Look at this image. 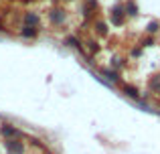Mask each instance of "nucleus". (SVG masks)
Here are the masks:
<instances>
[{
    "label": "nucleus",
    "mask_w": 160,
    "mask_h": 154,
    "mask_svg": "<svg viewBox=\"0 0 160 154\" xmlns=\"http://www.w3.org/2000/svg\"><path fill=\"white\" fill-rule=\"evenodd\" d=\"M4 146H6V150L10 154H24L27 150V146H24V142H20V140H4Z\"/></svg>",
    "instance_id": "7ed1b4c3"
},
{
    "label": "nucleus",
    "mask_w": 160,
    "mask_h": 154,
    "mask_svg": "<svg viewBox=\"0 0 160 154\" xmlns=\"http://www.w3.org/2000/svg\"><path fill=\"white\" fill-rule=\"evenodd\" d=\"M45 154H49V150H47V152H45Z\"/></svg>",
    "instance_id": "f3484780"
},
{
    "label": "nucleus",
    "mask_w": 160,
    "mask_h": 154,
    "mask_svg": "<svg viewBox=\"0 0 160 154\" xmlns=\"http://www.w3.org/2000/svg\"><path fill=\"white\" fill-rule=\"evenodd\" d=\"M122 89H124V93L128 95V97L136 99V102H140V99H142L140 91H138V89H136V87H134V85H124V87H122Z\"/></svg>",
    "instance_id": "0eeeda50"
},
{
    "label": "nucleus",
    "mask_w": 160,
    "mask_h": 154,
    "mask_svg": "<svg viewBox=\"0 0 160 154\" xmlns=\"http://www.w3.org/2000/svg\"><path fill=\"white\" fill-rule=\"evenodd\" d=\"M158 31H160V22H156V20H152V22L148 24V28H146L148 35H154V32H158Z\"/></svg>",
    "instance_id": "f8f14e48"
},
{
    "label": "nucleus",
    "mask_w": 160,
    "mask_h": 154,
    "mask_svg": "<svg viewBox=\"0 0 160 154\" xmlns=\"http://www.w3.org/2000/svg\"><path fill=\"white\" fill-rule=\"evenodd\" d=\"M37 35H39V28L37 27H22L20 28V37H24V39H35Z\"/></svg>",
    "instance_id": "6e6552de"
},
{
    "label": "nucleus",
    "mask_w": 160,
    "mask_h": 154,
    "mask_svg": "<svg viewBox=\"0 0 160 154\" xmlns=\"http://www.w3.org/2000/svg\"><path fill=\"white\" fill-rule=\"evenodd\" d=\"M22 2H31V0H22Z\"/></svg>",
    "instance_id": "dca6fc26"
},
{
    "label": "nucleus",
    "mask_w": 160,
    "mask_h": 154,
    "mask_svg": "<svg viewBox=\"0 0 160 154\" xmlns=\"http://www.w3.org/2000/svg\"><path fill=\"white\" fill-rule=\"evenodd\" d=\"M109 18H112V24H116V27L124 24V18H126L124 6H122V4H116V6L109 10Z\"/></svg>",
    "instance_id": "f03ea898"
},
{
    "label": "nucleus",
    "mask_w": 160,
    "mask_h": 154,
    "mask_svg": "<svg viewBox=\"0 0 160 154\" xmlns=\"http://www.w3.org/2000/svg\"><path fill=\"white\" fill-rule=\"evenodd\" d=\"M95 31H98L99 35H108V28H106L103 22H95Z\"/></svg>",
    "instance_id": "4468645a"
},
{
    "label": "nucleus",
    "mask_w": 160,
    "mask_h": 154,
    "mask_svg": "<svg viewBox=\"0 0 160 154\" xmlns=\"http://www.w3.org/2000/svg\"><path fill=\"white\" fill-rule=\"evenodd\" d=\"M0 136H2L4 140H12V138H14V140H20L24 134L18 130V128H14L12 124H2V126H0Z\"/></svg>",
    "instance_id": "f257e3e1"
},
{
    "label": "nucleus",
    "mask_w": 160,
    "mask_h": 154,
    "mask_svg": "<svg viewBox=\"0 0 160 154\" xmlns=\"http://www.w3.org/2000/svg\"><path fill=\"white\" fill-rule=\"evenodd\" d=\"M148 87H150L152 91H158V89H160V75H156V77L150 79V81H148Z\"/></svg>",
    "instance_id": "9d476101"
},
{
    "label": "nucleus",
    "mask_w": 160,
    "mask_h": 154,
    "mask_svg": "<svg viewBox=\"0 0 160 154\" xmlns=\"http://www.w3.org/2000/svg\"><path fill=\"white\" fill-rule=\"evenodd\" d=\"M87 45H89V51L91 53H99V49H102V47H99V43H98V41H93V39L87 41Z\"/></svg>",
    "instance_id": "ddd939ff"
},
{
    "label": "nucleus",
    "mask_w": 160,
    "mask_h": 154,
    "mask_svg": "<svg viewBox=\"0 0 160 154\" xmlns=\"http://www.w3.org/2000/svg\"><path fill=\"white\" fill-rule=\"evenodd\" d=\"M65 18H67V14H65L63 8H53V10L49 12V22L55 24V27H61V24L65 22Z\"/></svg>",
    "instance_id": "20e7f679"
},
{
    "label": "nucleus",
    "mask_w": 160,
    "mask_h": 154,
    "mask_svg": "<svg viewBox=\"0 0 160 154\" xmlns=\"http://www.w3.org/2000/svg\"><path fill=\"white\" fill-rule=\"evenodd\" d=\"M124 12H126V16H136L138 14V4L134 2V0H128V2H126V6H124Z\"/></svg>",
    "instance_id": "1a4fd4ad"
},
{
    "label": "nucleus",
    "mask_w": 160,
    "mask_h": 154,
    "mask_svg": "<svg viewBox=\"0 0 160 154\" xmlns=\"http://www.w3.org/2000/svg\"><path fill=\"white\" fill-rule=\"evenodd\" d=\"M130 55H132L134 59H136V57H140V55H142V47H136V49H132V51H130Z\"/></svg>",
    "instance_id": "2eb2a0df"
},
{
    "label": "nucleus",
    "mask_w": 160,
    "mask_h": 154,
    "mask_svg": "<svg viewBox=\"0 0 160 154\" xmlns=\"http://www.w3.org/2000/svg\"><path fill=\"white\" fill-rule=\"evenodd\" d=\"M67 45H69V47L79 49V51H83V49H81V41H79L77 37H69V39H67Z\"/></svg>",
    "instance_id": "9b49d317"
},
{
    "label": "nucleus",
    "mask_w": 160,
    "mask_h": 154,
    "mask_svg": "<svg viewBox=\"0 0 160 154\" xmlns=\"http://www.w3.org/2000/svg\"><path fill=\"white\" fill-rule=\"evenodd\" d=\"M22 22H24V27H39V22H41V16L37 14L35 10H28V12H24V16H22Z\"/></svg>",
    "instance_id": "39448f33"
},
{
    "label": "nucleus",
    "mask_w": 160,
    "mask_h": 154,
    "mask_svg": "<svg viewBox=\"0 0 160 154\" xmlns=\"http://www.w3.org/2000/svg\"><path fill=\"white\" fill-rule=\"evenodd\" d=\"M102 75L106 77L108 81H112V83H122L120 73H118V71H113V69H103V71H102Z\"/></svg>",
    "instance_id": "423d86ee"
}]
</instances>
